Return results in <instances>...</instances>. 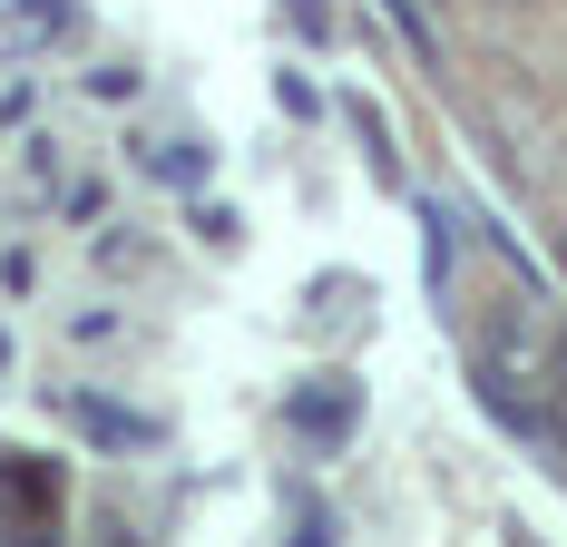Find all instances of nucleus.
<instances>
[{"label": "nucleus", "instance_id": "obj_1", "mask_svg": "<svg viewBox=\"0 0 567 547\" xmlns=\"http://www.w3.org/2000/svg\"><path fill=\"white\" fill-rule=\"evenodd\" d=\"M69 352H109V342H127V313H117V303H89V313H69Z\"/></svg>", "mask_w": 567, "mask_h": 547}, {"label": "nucleus", "instance_id": "obj_2", "mask_svg": "<svg viewBox=\"0 0 567 547\" xmlns=\"http://www.w3.org/2000/svg\"><path fill=\"white\" fill-rule=\"evenodd\" d=\"M20 166H30V186H40V196H59V186H69V147H59L50 127H40V137H20Z\"/></svg>", "mask_w": 567, "mask_h": 547}, {"label": "nucleus", "instance_id": "obj_3", "mask_svg": "<svg viewBox=\"0 0 567 547\" xmlns=\"http://www.w3.org/2000/svg\"><path fill=\"white\" fill-rule=\"evenodd\" d=\"M392 20L411 30V50H421V59H441V0H392Z\"/></svg>", "mask_w": 567, "mask_h": 547}, {"label": "nucleus", "instance_id": "obj_4", "mask_svg": "<svg viewBox=\"0 0 567 547\" xmlns=\"http://www.w3.org/2000/svg\"><path fill=\"white\" fill-rule=\"evenodd\" d=\"M50 30H69V0H20L10 10V40H50Z\"/></svg>", "mask_w": 567, "mask_h": 547}, {"label": "nucleus", "instance_id": "obj_5", "mask_svg": "<svg viewBox=\"0 0 567 547\" xmlns=\"http://www.w3.org/2000/svg\"><path fill=\"white\" fill-rule=\"evenodd\" d=\"M137 166H157V176H196V147H186V137H147Z\"/></svg>", "mask_w": 567, "mask_h": 547}, {"label": "nucleus", "instance_id": "obj_6", "mask_svg": "<svg viewBox=\"0 0 567 547\" xmlns=\"http://www.w3.org/2000/svg\"><path fill=\"white\" fill-rule=\"evenodd\" d=\"M99 265L127 274V265H147V245H137V235H99Z\"/></svg>", "mask_w": 567, "mask_h": 547}]
</instances>
